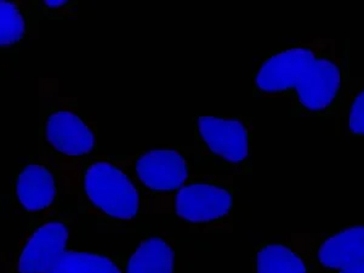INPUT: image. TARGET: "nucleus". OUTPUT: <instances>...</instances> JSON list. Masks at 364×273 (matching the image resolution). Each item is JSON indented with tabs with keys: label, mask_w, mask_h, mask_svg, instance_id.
Masks as SVG:
<instances>
[{
	"label": "nucleus",
	"mask_w": 364,
	"mask_h": 273,
	"mask_svg": "<svg viewBox=\"0 0 364 273\" xmlns=\"http://www.w3.org/2000/svg\"><path fill=\"white\" fill-rule=\"evenodd\" d=\"M322 38L281 46L261 58L252 70V97L290 99L315 60Z\"/></svg>",
	"instance_id": "6e6552de"
},
{
	"label": "nucleus",
	"mask_w": 364,
	"mask_h": 273,
	"mask_svg": "<svg viewBox=\"0 0 364 273\" xmlns=\"http://www.w3.org/2000/svg\"><path fill=\"white\" fill-rule=\"evenodd\" d=\"M329 134L364 137V78L351 77Z\"/></svg>",
	"instance_id": "2eb2a0df"
},
{
	"label": "nucleus",
	"mask_w": 364,
	"mask_h": 273,
	"mask_svg": "<svg viewBox=\"0 0 364 273\" xmlns=\"http://www.w3.org/2000/svg\"><path fill=\"white\" fill-rule=\"evenodd\" d=\"M350 75V46L333 38H322L315 60L290 97V114L296 118L334 119Z\"/></svg>",
	"instance_id": "20e7f679"
},
{
	"label": "nucleus",
	"mask_w": 364,
	"mask_h": 273,
	"mask_svg": "<svg viewBox=\"0 0 364 273\" xmlns=\"http://www.w3.org/2000/svg\"><path fill=\"white\" fill-rule=\"evenodd\" d=\"M336 273H364V260L356 262L353 265L348 266Z\"/></svg>",
	"instance_id": "dca6fc26"
},
{
	"label": "nucleus",
	"mask_w": 364,
	"mask_h": 273,
	"mask_svg": "<svg viewBox=\"0 0 364 273\" xmlns=\"http://www.w3.org/2000/svg\"><path fill=\"white\" fill-rule=\"evenodd\" d=\"M113 156L130 176L154 197L173 195L197 175L223 173L204 158L195 145L145 147Z\"/></svg>",
	"instance_id": "39448f33"
},
{
	"label": "nucleus",
	"mask_w": 364,
	"mask_h": 273,
	"mask_svg": "<svg viewBox=\"0 0 364 273\" xmlns=\"http://www.w3.org/2000/svg\"><path fill=\"white\" fill-rule=\"evenodd\" d=\"M252 273H316L306 257L288 240H265L252 252Z\"/></svg>",
	"instance_id": "ddd939ff"
},
{
	"label": "nucleus",
	"mask_w": 364,
	"mask_h": 273,
	"mask_svg": "<svg viewBox=\"0 0 364 273\" xmlns=\"http://www.w3.org/2000/svg\"><path fill=\"white\" fill-rule=\"evenodd\" d=\"M237 199L235 176L205 173L166 197V216L197 233L236 231Z\"/></svg>",
	"instance_id": "7ed1b4c3"
},
{
	"label": "nucleus",
	"mask_w": 364,
	"mask_h": 273,
	"mask_svg": "<svg viewBox=\"0 0 364 273\" xmlns=\"http://www.w3.org/2000/svg\"><path fill=\"white\" fill-rule=\"evenodd\" d=\"M46 154L63 196L75 204L79 214L111 228H127L149 215H164V197L147 193L113 154L66 158Z\"/></svg>",
	"instance_id": "f257e3e1"
},
{
	"label": "nucleus",
	"mask_w": 364,
	"mask_h": 273,
	"mask_svg": "<svg viewBox=\"0 0 364 273\" xmlns=\"http://www.w3.org/2000/svg\"><path fill=\"white\" fill-rule=\"evenodd\" d=\"M254 125L250 116H200L193 119V145L223 173L248 176L252 164Z\"/></svg>",
	"instance_id": "423d86ee"
},
{
	"label": "nucleus",
	"mask_w": 364,
	"mask_h": 273,
	"mask_svg": "<svg viewBox=\"0 0 364 273\" xmlns=\"http://www.w3.org/2000/svg\"><path fill=\"white\" fill-rule=\"evenodd\" d=\"M75 220V214L65 210L29 220L27 230L6 262L5 273H49L68 250Z\"/></svg>",
	"instance_id": "0eeeda50"
},
{
	"label": "nucleus",
	"mask_w": 364,
	"mask_h": 273,
	"mask_svg": "<svg viewBox=\"0 0 364 273\" xmlns=\"http://www.w3.org/2000/svg\"><path fill=\"white\" fill-rule=\"evenodd\" d=\"M128 252L67 250L49 273H125Z\"/></svg>",
	"instance_id": "4468645a"
},
{
	"label": "nucleus",
	"mask_w": 364,
	"mask_h": 273,
	"mask_svg": "<svg viewBox=\"0 0 364 273\" xmlns=\"http://www.w3.org/2000/svg\"><path fill=\"white\" fill-rule=\"evenodd\" d=\"M125 273H176V240L166 233H145L129 254Z\"/></svg>",
	"instance_id": "f8f14e48"
},
{
	"label": "nucleus",
	"mask_w": 364,
	"mask_h": 273,
	"mask_svg": "<svg viewBox=\"0 0 364 273\" xmlns=\"http://www.w3.org/2000/svg\"><path fill=\"white\" fill-rule=\"evenodd\" d=\"M38 147L66 158L99 154L97 124L84 113L75 96L61 89L56 77L38 82Z\"/></svg>",
	"instance_id": "f03ea898"
},
{
	"label": "nucleus",
	"mask_w": 364,
	"mask_h": 273,
	"mask_svg": "<svg viewBox=\"0 0 364 273\" xmlns=\"http://www.w3.org/2000/svg\"><path fill=\"white\" fill-rule=\"evenodd\" d=\"M61 21V9L53 0H3L0 3V46L4 51L17 50L37 38L42 21Z\"/></svg>",
	"instance_id": "9b49d317"
},
{
	"label": "nucleus",
	"mask_w": 364,
	"mask_h": 273,
	"mask_svg": "<svg viewBox=\"0 0 364 273\" xmlns=\"http://www.w3.org/2000/svg\"><path fill=\"white\" fill-rule=\"evenodd\" d=\"M63 188L58 173L46 149L38 147L14 175L11 198L14 205L29 220L63 211Z\"/></svg>",
	"instance_id": "1a4fd4ad"
},
{
	"label": "nucleus",
	"mask_w": 364,
	"mask_h": 273,
	"mask_svg": "<svg viewBox=\"0 0 364 273\" xmlns=\"http://www.w3.org/2000/svg\"><path fill=\"white\" fill-rule=\"evenodd\" d=\"M289 240L316 273H336L364 260V220L326 233H291Z\"/></svg>",
	"instance_id": "9d476101"
}]
</instances>
